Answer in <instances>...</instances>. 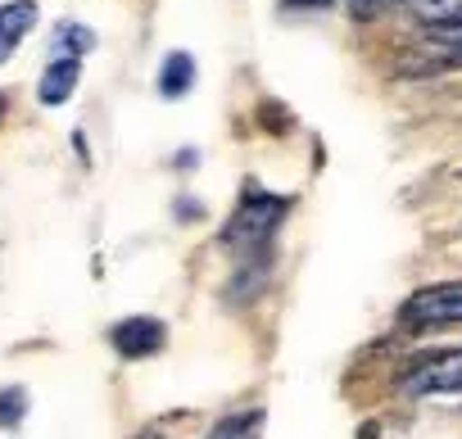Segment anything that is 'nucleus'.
Listing matches in <instances>:
<instances>
[{
    "label": "nucleus",
    "instance_id": "obj_6",
    "mask_svg": "<svg viewBox=\"0 0 462 439\" xmlns=\"http://www.w3.org/2000/svg\"><path fill=\"white\" fill-rule=\"evenodd\" d=\"M78 82H82V59H51L46 64V73H42V82H37V96H42V105H69L73 100V91H78Z\"/></svg>",
    "mask_w": 462,
    "mask_h": 439
},
{
    "label": "nucleus",
    "instance_id": "obj_14",
    "mask_svg": "<svg viewBox=\"0 0 462 439\" xmlns=\"http://www.w3.org/2000/svg\"><path fill=\"white\" fill-rule=\"evenodd\" d=\"M0 114H5V96H0Z\"/></svg>",
    "mask_w": 462,
    "mask_h": 439
},
{
    "label": "nucleus",
    "instance_id": "obj_2",
    "mask_svg": "<svg viewBox=\"0 0 462 439\" xmlns=\"http://www.w3.org/2000/svg\"><path fill=\"white\" fill-rule=\"evenodd\" d=\"M399 322L412 326V331L457 326L462 322V281H439V286H426V290L408 295L403 308H399Z\"/></svg>",
    "mask_w": 462,
    "mask_h": 439
},
{
    "label": "nucleus",
    "instance_id": "obj_4",
    "mask_svg": "<svg viewBox=\"0 0 462 439\" xmlns=\"http://www.w3.org/2000/svg\"><path fill=\"white\" fill-rule=\"evenodd\" d=\"M109 344L123 362H145L154 353H163L168 344V326L159 317H123L109 326Z\"/></svg>",
    "mask_w": 462,
    "mask_h": 439
},
{
    "label": "nucleus",
    "instance_id": "obj_1",
    "mask_svg": "<svg viewBox=\"0 0 462 439\" xmlns=\"http://www.w3.org/2000/svg\"><path fill=\"white\" fill-rule=\"evenodd\" d=\"M286 213H291V199L286 195H273L263 190L259 181H250L236 199V208H231L226 217V227H222V250H231L236 259H254V254H268L273 236L282 232L286 223Z\"/></svg>",
    "mask_w": 462,
    "mask_h": 439
},
{
    "label": "nucleus",
    "instance_id": "obj_12",
    "mask_svg": "<svg viewBox=\"0 0 462 439\" xmlns=\"http://www.w3.org/2000/svg\"><path fill=\"white\" fill-rule=\"evenodd\" d=\"M286 10H327V5H336V0H282Z\"/></svg>",
    "mask_w": 462,
    "mask_h": 439
},
{
    "label": "nucleus",
    "instance_id": "obj_13",
    "mask_svg": "<svg viewBox=\"0 0 462 439\" xmlns=\"http://www.w3.org/2000/svg\"><path fill=\"white\" fill-rule=\"evenodd\" d=\"M136 439H163V434H159V430H141Z\"/></svg>",
    "mask_w": 462,
    "mask_h": 439
},
{
    "label": "nucleus",
    "instance_id": "obj_3",
    "mask_svg": "<svg viewBox=\"0 0 462 439\" xmlns=\"http://www.w3.org/2000/svg\"><path fill=\"white\" fill-rule=\"evenodd\" d=\"M399 385H403V394H412V398L462 394V349H457V353H435V358L412 362Z\"/></svg>",
    "mask_w": 462,
    "mask_h": 439
},
{
    "label": "nucleus",
    "instance_id": "obj_9",
    "mask_svg": "<svg viewBox=\"0 0 462 439\" xmlns=\"http://www.w3.org/2000/svg\"><path fill=\"white\" fill-rule=\"evenodd\" d=\"M51 50H55V59H60V55H64V59H82L87 50H96V32L82 28V23H60Z\"/></svg>",
    "mask_w": 462,
    "mask_h": 439
},
{
    "label": "nucleus",
    "instance_id": "obj_11",
    "mask_svg": "<svg viewBox=\"0 0 462 439\" xmlns=\"http://www.w3.org/2000/svg\"><path fill=\"white\" fill-rule=\"evenodd\" d=\"M430 46H435L448 64H462V19H457V23H444V28H430Z\"/></svg>",
    "mask_w": 462,
    "mask_h": 439
},
{
    "label": "nucleus",
    "instance_id": "obj_10",
    "mask_svg": "<svg viewBox=\"0 0 462 439\" xmlns=\"http://www.w3.org/2000/svg\"><path fill=\"white\" fill-rule=\"evenodd\" d=\"M23 416H28V394L19 385H5V389H0V430L14 434L23 425Z\"/></svg>",
    "mask_w": 462,
    "mask_h": 439
},
{
    "label": "nucleus",
    "instance_id": "obj_8",
    "mask_svg": "<svg viewBox=\"0 0 462 439\" xmlns=\"http://www.w3.org/2000/svg\"><path fill=\"white\" fill-rule=\"evenodd\" d=\"M190 87H195V59L186 50H172L163 59V69H159V96L163 100H181V96H190Z\"/></svg>",
    "mask_w": 462,
    "mask_h": 439
},
{
    "label": "nucleus",
    "instance_id": "obj_5",
    "mask_svg": "<svg viewBox=\"0 0 462 439\" xmlns=\"http://www.w3.org/2000/svg\"><path fill=\"white\" fill-rule=\"evenodd\" d=\"M37 0H5L0 5V64H10L14 50L23 46V37L37 28Z\"/></svg>",
    "mask_w": 462,
    "mask_h": 439
},
{
    "label": "nucleus",
    "instance_id": "obj_7",
    "mask_svg": "<svg viewBox=\"0 0 462 439\" xmlns=\"http://www.w3.org/2000/svg\"><path fill=\"white\" fill-rule=\"evenodd\" d=\"M204 439H263V407H241L217 416Z\"/></svg>",
    "mask_w": 462,
    "mask_h": 439
}]
</instances>
